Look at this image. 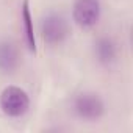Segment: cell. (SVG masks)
Listing matches in <instances>:
<instances>
[{
	"instance_id": "52a82bcc",
	"label": "cell",
	"mask_w": 133,
	"mask_h": 133,
	"mask_svg": "<svg viewBox=\"0 0 133 133\" xmlns=\"http://www.w3.org/2000/svg\"><path fill=\"white\" fill-rule=\"evenodd\" d=\"M19 66V53L13 42H0V71L3 74H13Z\"/></svg>"
},
{
	"instance_id": "5b68a950",
	"label": "cell",
	"mask_w": 133,
	"mask_h": 133,
	"mask_svg": "<svg viewBox=\"0 0 133 133\" xmlns=\"http://www.w3.org/2000/svg\"><path fill=\"white\" fill-rule=\"evenodd\" d=\"M21 19H22L25 45L33 55H36L38 45H36V36H35V27H33V16H31V10H30V0H22V3H21Z\"/></svg>"
},
{
	"instance_id": "6da1fadb",
	"label": "cell",
	"mask_w": 133,
	"mask_h": 133,
	"mask_svg": "<svg viewBox=\"0 0 133 133\" xmlns=\"http://www.w3.org/2000/svg\"><path fill=\"white\" fill-rule=\"evenodd\" d=\"M30 108V97L21 88L10 85L0 94V110L8 117H21Z\"/></svg>"
},
{
	"instance_id": "277c9868",
	"label": "cell",
	"mask_w": 133,
	"mask_h": 133,
	"mask_svg": "<svg viewBox=\"0 0 133 133\" xmlns=\"http://www.w3.org/2000/svg\"><path fill=\"white\" fill-rule=\"evenodd\" d=\"M100 0H74L72 21L80 28H92L100 19Z\"/></svg>"
},
{
	"instance_id": "7a4b0ae2",
	"label": "cell",
	"mask_w": 133,
	"mask_h": 133,
	"mask_svg": "<svg viewBox=\"0 0 133 133\" xmlns=\"http://www.w3.org/2000/svg\"><path fill=\"white\" fill-rule=\"evenodd\" d=\"M41 36L45 44L58 45L69 36V24L66 17L59 13H49L41 21Z\"/></svg>"
},
{
	"instance_id": "8992f818",
	"label": "cell",
	"mask_w": 133,
	"mask_h": 133,
	"mask_svg": "<svg viewBox=\"0 0 133 133\" xmlns=\"http://www.w3.org/2000/svg\"><path fill=\"white\" fill-rule=\"evenodd\" d=\"M94 55L103 66H111L117 59V45L111 38H100L94 44Z\"/></svg>"
},
{
	"instance_id": "3957f363",
	"label": "cell",
	"mask_w": 133,
	"mask_h": 133,
	"mask_svg": "<svg viewBox=\"0 0 133 133\" xmlns=\"http://www.w3.org/2000/svg\"><path fill=\"white\" fill-rule=\"evenodd\" d=\"M74 111L80 119L96 122L103 116L105 103L96 92H82L74 99Z\"/></svg>"
}]
</instances>
